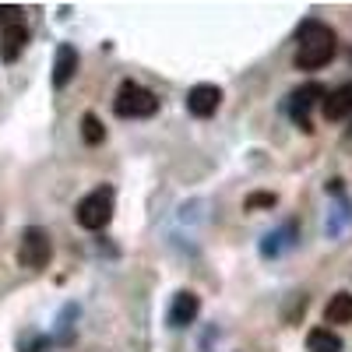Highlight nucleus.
I'll return each mask as SVG.
<instances>
[{
	"label": "nucleus",
	"instance_id": "f03ea898",
	"mask_svg": "<svg viewBox=\"0 0 352 352\" xmlns=\"http://www.w3.org/2000/svg\"><path fill=\"white\" fill-rule=\"evenodd\" d=\"M113 109H116V116H127V120H144V116L159 113V99H155V92L141 88L138 81H124L120 92H116Z\"/></svg>",
	"mask_w": 352,
	"mask_h": 352
},
{
	"label": "nucleus",
	"instance_id": "9d476101",
	"mask_svg": "<svg viewBox=\"0 0 352 352\" xmlns=\"http://www.w3.org/2000/svg\"><path fill=\"white\" fill-rule=\"evenodd\" d=\"M349 113H352V81H345L342 88H335V92L324 99V116H328L331 124L345 120Z\"/></svg>",
	"mask_w": 352,
	"mask_h": 352
},
{
	"label": "nucleus",
	"instance_id": "ddd939ff",
	"mask_svg": "<svg viewBox=\"0 0 352 352\" xmlns=\"http://www.w3.org/2000/svg\"><path fill=\"white\" fill-rule=\"evenodd\" d=\"M81 138H85V144H102L106 141V127H102V120L96 113L81 116Z\"/></svg>",
	"mask_w": 352,
	"mask_h": 352
},
{
	"label": "nucleus",
	"instance_id": "f8f14e48",
	"mask_svg": "<svg viewBox=\"0 0 352 352\" xmlns=\"http://www.w3.org/2000/svg\"><path fill=\"white\" fill-rule=\"evenodd\" d=\"M307 349L310 352H342V338L331 328H314L307 335Z\"/></svg>",
	"mask_w": 352,
	"mask_h": 352
},
{
	"label": "nucleus",
	"instance_id": "f257e3e1",
	"mask_svg": "<svg viewBox=\"0 0 352 352\" xmlns=\"http://www.w3.org/2000/svg\"><path fill=\"white\" fill-rule=\"evenodd\" d=\"M338 36L324 21H307L300 28V46H296V67L300 71H320L335 60Z\"/></svg>",
	"mask_w": 352,
	"mask_h": 352
},
{
	"label": "nucleus",
	"instance_id": "20e7f679",
	"mask_svg": "<svg viewBox=\"0 0 352 352\" xmlns=\"http://www.w3.org/2000/svg\"><path fill=\"white\" fill-rule=\"evenodd\" d=\"M53 257V243L46 236V229L39 226H28L21 232V243H18V264L21 268H32V272H43Z\"/></svg>",
	"mask_w": 352,
	"mask_h": 352
},
{
	"label": "nucleus",
	"instance_id": "1a4fd4ad",
	"mask_svg": "<svg viewBox=\"0 0 352 352\" xmlns=\"http://www.w3.org/2000/svg\"><path fill=\"white\" fill-rule=\"evenodd\" d=\"M25 46H28V28L25 25L0 28V60H4V64H14Z\"/></svg>",
	"mask_w": 352,
	"mask_h": 352
},
{
	"label": "nucleus",
	"instance_id": "6e6552de",
	"mask_svg": "<svg viewBox=\"0 0 352 352\" xmlns=\"http://www.w3.org/2000/svg\"><path fill=\"white\" fill-rule=\"evenodd\" d=\"M197 310H201V300L194 296V292H176L173 303H169V324L173 328H187L190 320H197Z\"/></svg>",
	"mask_w": 352,
	"mask_h": 352
},
{
	"label": "nucleus",
	"instance_id": "9b49d317",
	"mask_svg": "<svg viewBox=\"0 0 352 352\" xmlns=\"http://www.w3.org/2000/svg\"><path fill=\"white\" fill-rule=\"evenodd\" d=\"M324 320L328 324H352V296L349 292L331 296V303L324 307Z\"/></svg>",
	"mask_w": 352,
	"mask_h": 352
},
{
	"label": "nucleus",
	"instance_id": "423d86ee",
	"mask_svg": "<svg viewBox=\"0 0 352 352\" xmlns=\"http://www.w3.org/2000/svg\"><path fill=\"white\" fill-rule=\"evenodd\" d=\"M317 99H324V88H320L317 81H310V85H303L296 96L289 99V113L296 116V124H300V131H310L314 124H310V106L317 102Z\"/></svg>",
	"mask_w": 352,
	"mask_h": 352
},
{
	"label": "nucleus",
	"instance_id": "7ed1b4c3",
	"mask_svg": "<svg viewBox=\"0 0 352 352\" xmlns=\"http://www.w3.org/2000/svg\"><path fill=\"white\" fill-rule=\"evenodd\" d=\"M74 219H78L81 229H92V232L106 229L109 219H113V187H99L88 197H81L78 208H74Z\"/></svg>",
	"mask_w": 352,
	"mask_h": 352
},
{
	"label": "nucleus",
	"instance_id": "0eeeda50",
	"mask_svg": "<svg viewBox=\"0 0 352 352\" xmlns=\"http://www.w3.org/2000/svg\"><path fill=\"white\" fill-rule=\"evenodd\" d=\"M78 50L71 46V43H60L56 46V56H53V88H64V85H71V78H74V71H78Z\"/></svg>",
	"mask_w": 352,
	"mask_h": 352
},
{
	"label": "nucleus",
	"instance_id": "2eb2a0df",
	"mask_svg": "<svg viewBox=\"0 0 352 352\" xmlns=\"http://www.w3.org/2000/svg\"><path fill=\"white\" fill-rule=\"evenodd\" d=\"M275 204V194H254V197H247V208L254 212V208H272Z\"/></svg>",
	"mask_w": 352,
	"mask_h": 352
},
{
	"label": "nucleus",
	"instance_id": "39448f33",
	"mask_svg": "<svg viewBox=\"0 0 352 352\" xmlns=\"http://www.w3.org/2000/svg\"><path fill=\"white\" fill-rule=\"evenodd\" d=\"M222 102V88L219 85H194L190 92H187V109L194 116H201V120H208V116H215Z\"/></svg>",
	"mask_w": 352,
	"mask_h": 352
},
{
	"label": "nucleus",
	"instance_id": "4468645a",
	"mask_svg": "<svg viewBox=\"0 0 352 352\" xmlns=\"http://www.w3.org/2000/svg\"><path fill=\"white\" fill-rule=\"evenodd\" d=\"M21 25V8H0V28Z\"/></svg>",
	"mask_w": 352,
	"mask_h": 352
}]
</instances>
